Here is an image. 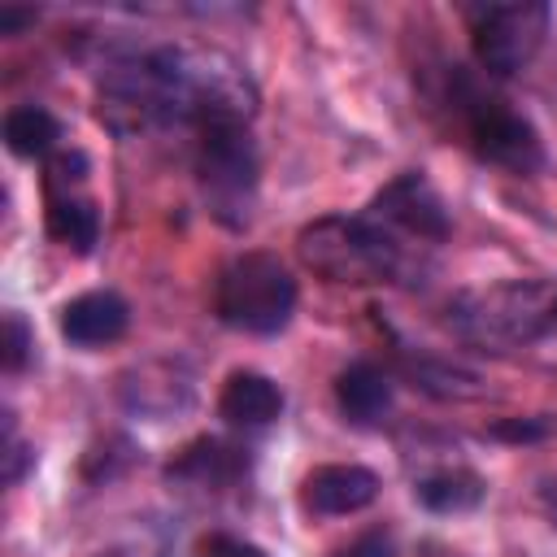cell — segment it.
Returning a JSON list of instances; mask_svg holds the SVG:
<instances>
[{
  "label": "cell",
  "instance_id": "obj_1",
  "mask_svg": "<svg viewBox=\"0 0 557 557\" xmlns=\"http://www.w3.org/2000/svg\"><path fill=\"white\" fill-rule=\"evenodd\" d=\"M300 261L322 274L326 283H348V287H370V283H409L418 270V252L400 244L392 226L379 218H344L326 213L300 226L296 235Z\"/></svg>",
  "mask_w": 557,
  "mask_h": 557
},
{
  "label": "cell",
  "instance_id": "obj_2",
  "mask_svg": "<svg viewBox=\"0 0 557 557\" xmlns=\"http://www.w3.org/2000/svg\"><path fill=\"white\" fill-rule=\"evenodd\" d=\"M448 326L466 344H479L492 352L527 348L557 326V283L505 278V283L457 292L448 300Z\"/></svg>",
  "mask_w": 557,
  "mask_h": 557
},
{
  "label": "cell",
  "instance_id": "obj_3",
  "mask_svg": "<svg viewBox=\"0 0 557 557\" xmlns=\"http://www.w3.org/2000/svg\"><path fill=\"white\" fill-rule=\"evenodd\" d=\"M213 313L244 335H278L296 313V278L274 252H239L218 270Z\"/></svg>",
  "mask_w": 557,
  "mask_h": 557
},
{
  "label": "cell",
  "instance_id": "obj_4",
  "mask_svg": "<svg viewBox=\"0 0 557 557\" xmlns=\"http://www.w3.org/2000/svg\"><path fill=\"white\" fill-rule=\"evenodd\" d=\"M196 131H200L196 144L200 191L226 226H244L257 191V144L248 135V122L239 113H222Z\"/></svg>",
  "mask_w": 557,
  "mask_h": 557
},
{
  "label": "cell",
  "instance_id": "obj_5",
  "mask_svg": "<svg viewBox=\"0 0 557 557\" xmlns=\"http://www.w3.org/2000/svg\"><path fill=\"white\" fill-rule=\"evenodd\" d=\"M453 104L461 109L466 144L474 148L479 161L500 165V170H513V174H531V170L544 165V144H540L535 126L522 113H513L505 100L483 96L466 78H457Z\"/></svg>",
  "mask_w": 557,
  "mask_h": 557
},
{
  "label": "cell",
  "instance_id": "obj_6",
  "mask_svg": "<svg viewBox=\"0 0 557 557\" xmlns=\"http://www.w3.org/2000/svg\"><path fill=\"white\" fill-rule=\"evenodd\" d=\"M544 35H548V4H535V0H522V4H487L470 22L474 57L496 78H509V74L527 70L531 57L540 52Z\"/></svg>",
  "mask_w": 557,
  "mask_h": 557
},
{
  "label": "cell",
  "instance_id": "obj_7",
  "mask_svg": "<svg viewBox=\"0 0 557 557\" xmlns=\"http://www.w3.org/2000/svg\"><path fill=\"white\" fill-rule=\"evenodd\" d=\"M370 218H379L383 226H392L396 235H409L418 248L422 244H440L448 239L453 222H448V205L444 196L422 178V174H396L392 183H383L370 200Z\"/></svg>",
  "mask_w": 557,
  "mask_h": 557
},
{
  "label": "cell",
  "instance_id": "obj_8",
  "mask_svg": "<svg viewBox=\"0 0 557 557\" xmlns=\"http://www.w3.org/2000/svg\"><path fill=\"white\" fill-rule=\"evenodd\" d=\"M379 496V474L352 461H335V466H318L305 474L300 483V500L309 513L322 518H339V513H357L366 505H374Z\"/></svg>",
  "mask_w": 557,
  "mask_h": 557
},
{
  "label": "cell",
  "instance_id": "obj_9",
  "mask_svg": "<svg viewBox=\"0 0 557 557\" xmlns=\"http://www.w3.org/2000/svg\"><path fill=\"white\" fill-rule=\"evenodd\" d=\"M57 326H61V335L74 348H104V344H113V339L126 335L131 305L117 292H83V296H74V300L61 305Z\"/></svg>",
  "mask_w": 557,
  "mask_h": 557
},
{
  "label": "cell",
  "instance_id": "obj_10",
  "mask_svg": "<svg viewBox=\"0 0 557 557\" xmlns=\"http://www.w3.org/2000/svg\"><path fill=\"white\" fill-rule=\"evenodd\" d=\"M335 405L348 422L374 426L392 409V379L374 361H352L335 374Z\"/></svg>",
  "mask_w": 557,
  "mask_h": 557
},
{
  "label": "cell",
  "instance_id": "obj_11",
  "mask_svg": "<svg viewBox=\"0 0 557 557\" xmlns=\"http://www.w3.org/2000/svg\"><path fill=\"white\" fill-rule=\"evenodd\" d=\"M218 413H222L231 426H270V422L283 413V392H278L274 379H265V374H257V370H235V374L222 383Z\"/></svg>",
  "mask_w": 557,
  "mask_h": 557
},
{
  "label": "cell",
  "instance_id": "obj_12",
  "mask_svg": "<svg viewBox=\"0 0 557 557\" xmlns=\"http://www.w3.org/2000/svg\"><path fill=\"white\" fill-rule=\"evenodd\" d=\"M48 235L87 257L100 239V209L87 196H48Z\"/></svg>",
  "mask_w": 557,
  "mask_h": 557
},
{
  "label": "cell",
  "instance_id": "obj_13",
  "mask_svg": "<svg viewBox=\"0 0 557 557\" xmlns=\"http://www.w3.org/2000/svg\"><path fill=\"white\" fill-rule=\"evenodd\" d=\"M61 139V122L44 109V104H17L4 113V148L22 161L48 157Z\"/></svg>",
  "mask_w": 557,
  "mask_h": 557
},
{
  "label": "cell",
  "instance_id": "obj_14",
  "mask_svg": "<svg viewBox=\"0 0 557 557\" xmlns=\"http://www.w3.org/2000/svg\"><path fill=\"white\" fill-rule=\"evenodd\" d=\"M483 492H487L483 479L474 470H461V466L457 470H435V474L413 483L418 505H426L431 513H466L483 500Z\"/></svg>",
  "mask_w": 557,
  "mask_h": 557
},
{
  "label": "cell",
  "instance_id": "obj_15",
  "mask_svg": "<svg viewBox=\"0 0 557 557\" xmlns=\"http://www.w3.org/2000/svg\"><path fill=\"white\" fill-rule=\"evenodd\" d=\"M244 470V461L235 457V448H226L222 440H196V444H187L183 453H178V461H170L165 466V474L170 479H191V483H231L235 474Z\"/></svg>",
  "mask_w": 557,
  "mask_h": 557
},
{
  "label": "cell",
  "instance_id": "obj_16",
  "mask_svg": "<svg viewBox=\"0 0 557 557\" xmlns=\"http://www.w3.org/2000/svg\"><path fill=\"white\" fill-rule=\"evenodd\" d=\"M0 348H4V370L17 374L26 366V352H30V331H26L22 313H9L4 318V344Z\"/></svg>",
  "mask_w": 557,
  "mask_h": 557
},
{
  "label": "cell",
  "instance_id": "obj_17",
  "mask_svg": "<svg viewBox=\"0 0 557 557\" xmlns=\"http://www.w3.org/2000/svg\"><path fill=\"white\" fill-rule=\"evenodd\" d=\"M196 557H265L257 544H248V540H239V535H205L200 540V548H196Z\"/></svg>",
  "mask_w": 557,
  "mask_h": 557
},
{
  "label": "cell",
  "instance_id": "obj_18",
  "mask_svg": "<svg viewBox=\"0 0 557 557\" xmlns=\"http://www.w3.org/2000/svg\"><path fill=\"white\" fill-rule=\"evenodd\" d=\"M335 557H396V544H392L387 531H366V535H357L348 548H339Z\"/></svg>",
  "mask_w": 557,
  "mask_h": 557
},
{
  "label": "cell",
  "instance_id": "obj_19",
  "mask_svg": "<svg viewBox=\"0 0 557 557\" xmlns=\"http://www.w3.org/2000/svg\"><path fill=\"white\" fill-rule=\"evenodd\" d=\"M548 431V422H496L492 426V435H500V440H540Z\"/></svg>",
  "mask_w": 557,
  "mask_h": 557
},
{
  "label": "cell",
  "instance_id": "obj_20",
  "mask_svg": "<svg viewBox=\"0 0 557 557\" xmlns=\"http://www.w3.org/2000/svg\"><path fill=\"white\" fill-rule=\"evenodd\" d=\"M26 22H35V13H17V9H0V35H17Z\"/></svg>",
  "mask_w": 557,
  "mask_h": 557
},
{
  "label": "cell",
  "instance_id": "obj_21",
  "mask_svg": "<svg viewBox=\"0 0 557 557\" xmlns=\"http://www.w3.org/2000/svg\"><path fill=\"white\" fill-rule=\"evenodd\" d=\"M544 505L557 513V479H548V483H544Z\"/></svg>",
  "mask_w": 557,
  "mask_h": 557
}]
</instances>
